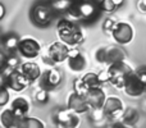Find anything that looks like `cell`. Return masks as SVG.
<instances>
[{
	"label": "cell",
	"mask_w": 146,
	"mask_h": 128,
	"mask_svg": "<svg viewBox=\"0 0 146 128\" xmlns=\"http://www.w3.org/2000/svg\"><path fill=\"white\" fill-rule=\"evenodd\" d=\"M56 35H58L59 40L63 41L68 46L76 48L77 45L83 42L85 40V32L83 30L77 25L76 22L68 19V18H63L59 19L56 23Z\"/></svg>",
	"instance_id": "6da1fadb"
},
{
	"label": "cell",
	"mask_w": 146,
	"mask_h": 128,
	"mask_svg": "<svg viewBox=\"0 0 146 128\" xmlns=\"http://www.w3.org/2000/svg\"><path fill=\"white\" fill-rule=\"evenodd\" d=\"M106 69H108L109 83H110L113 87H115L117 90H124L128 78L131 77L135 72L126 62H121V63L109 65Z\"/></svg>",
	"instance_id": "7a4b0ae2"
},
{
	"label": "cell",
	"mask_w": 146,
	"mask_h": 128,
	"mask_svg": "<svg viewBox=\"0 0 146 128\" xmlns=\"http://www.w3.org/2000/svg\"><path fill=\"white\" fill-rule=\"evenodd\" d=\"M54 122L58 128H78L81 124V118L80 114L68 108H63L55 113Z\"/></svg>",
	"instance_id": "3957f363"
},
{
	"label": "cell",
	"mask_w": 146,
	"mask_h": 128,
	"mask_svg": "<svg viewBox=\"0 0 146 128\" xmlns=\"http://www.w3.org/2000/svg\"><path fill=\"white\" fill-rule=\"evenodd\" d=\"M111 37L115 41L118 45H127L129 44L135 37V30L128 22H124V21H118L115 23L113 28V32H111Z\"/></svg>",
	"instance_id": "277c9868"
},
{
	"label": "cell",
	"mask_w": 146,
	"mask_h": 128,
	"mask_svg": "<svg viewBox=\"0 0 146 128\" xmlns=\"http://www.w3.org/2000/svg\"><path fill=\"white\" fill-rule=\"evenodd\" d=\"M103 110L110 122H119L122 119V117H123L126 108H124V103L119 97L109 96L105 100Z\"/></svg>",
	"instance_id": "5b68a950"
},
{
	"label": "cell",
	"mask_w": 146,
	"mask_h": 128,
	"mask_svg": "<svg viewBox=\"0 0 146 128\" xmlns=\"http://www.w3.org/2000/svg\"><path fill=\"white\" fill-rule=\"evenodd\" d=\"M41 49H42L41 44L36 38L26 36V37L21 38L19 45H18V53L21 54V56L31 60V59H35L40 55Z\"/></svg>",
	"instance_id": "8992f818"
},
{
	"label": "cell",
	"mask_w": 146,
	"mask_h": 128,
	"mask_svg": "<svg viewBox=\"0 0 146 128\" xmlns=\"http://www.w3.org/2000/svg\"><path fill=\"white\" fill-rule=\"evenodd\" d=\"M31 19L37 27H48L53 19V9L45 4H36L31 10Z\"/></svg>",
	"instance_id": "52a82bcc"
},
{
	"label": "cell",
	"mask_w": 146,
	"mask_h": 128,
	"mask_svg": "<svg viewBox=\"0 0 146 128\" xmlns=\"http://www.w3.org/2000/svg\"><path fill=\"white\" fill-rule=\"evenodd\" d=\"M80 12V21L83 22H90L98 18L100 13V5L95 0H78L76 1Z\"/></svg>",
	"instance_id": "ba28073f"
},
{
	"label": "cell",
	"mask_w": 146,
	"mask_h": 128,
	"mask_svg": "<svg viewBox=\"0 0 146 128\" xmlns=\"http://www.w3.org/2000/svg\"><path fill=\"white\" fill-rule=\"evenodd\" d=\"M71 46L64 44L63 41H54L48 48V56L53 63H63L68 60Z\"/></svg>",
	"instance_id": "9c48e42d"
},
{
	"label": "cell",
	"mask_w": 146,
	"mask_h": 128,
	"mask_svg": "<svg viewBox=\"0 0 146 128\" xmlns=\"http://www.w3.org/2000/svg\"><path fill=\"white\" fill-rule=\"evenodd\" d=\"M1 85H5L9 90L14 91V92H22L31 85V82L21 72V69H15L12 74H9L5 78V81H3Z\"/></svg>",
	"instance_id": "30bf717a"
},
{
	"label": "cell",
	"mask_w": 146,
	"mask_h": 128,
	"mask_svg": "<svg viewBox=\"0 0 146 128\" xmlns=\"http://www.w3.org/2000/svg\"><path fill=\"white\" fill-rule=\"evenodd\" d=\"M62 80H63V73L58 68H51V69H48L42 73L40 78V85L42 88L50 91L58 87L62 83Z\"/></svg>",
	"instance_id": "8fae6325"
},
{
	"label": "cell",
	"mask_w": 146,
	"mask_h": 128,
	"mask_svg": "<svg viewBox=\"0 0 146 128\" xmlns=\"http://www.w3.org/2000/svg\"><path fill=\"white\" fill-rule=\"evenodd\" d=\"M67 108L73 110L74 113L77 114H85V113H88L91 110L90 105H88L87 100H86L85 96H81L78 94H76L74 91H71L67 96Z\"/></svg>",
	"instance_id": "7c38bea8"
},
{
	"label": "cell",
	"mask_w": 146,
	"mask_h": 128,
	"mask_svg": "<svg viewBox=\"0 0 146 128\" xmlns=\"http://www.w3.org/2000/svg\"><path fill=\"white\" fill-rule=\"evenodd\" d=\"M127 53L122 45H109L105 46V64L113 65L121 62H126Z\"/></svg>",
	"instance_id": "4fadbf2b"
},
{
	"label": "cell",
	"mask_w": 146,
	"mask_h": 128,
	"mask_svg": "<svg viewBox=\"0 0 146 128\" xmlns=\"http://www.w3.org/2000/svg\"><path fill=\"white\" fill-rule=\"evenodd\" d=\"M145 91H146V86L136 76V73L133 72V74L128 78V81H127V83H126V87H124L126 95L129 96V97L137 99V97H141L145 94Z\"/></svg>",
	"instance_id": "5bb4252c"
},
{
	"label": "cell",
	"mask_w": 146,
	"mask_h": 128,
	"mask_svg": "<svg viewBox=\"0 0 146 128\" xmlns=\"http://www.w3.org/2000/svg\"><path fill=\"white\" fill-rule=\"evenodd\" d=\"M68 68L73 72H82L87 65V60L83 53L78 48H71L69 50V56H68Z\"/></svg>",
	"instance_id": "9a60e30c"
},
{
	"label": "cell",
	"mask_w": 146,
	"mask_h": 128,
	"mask_svg": "<svg viewBox=\"0 0 146 128\" xmlns=\"http://www.w3.org/2000/svg\"><path fill=\"white\" fill-rule=\"evenodd\" d=\"M86 100H87L88 105L91 109H100L104 106L106 100V95L105 91L101 87H96V88H90L86 94Z\"/></svg>",
	"instance_id": "2e32d148"
},
{
	"label": "cell",
	"mask_w": 146,
	"mask_h": 128,
	"mask_svg": "<svg viewBox=\"0 0 146 128\" xmlns=\"http://www.w3.org/2000/svg\"><path fill=\"white\" fill-rule=\"evenodd\" d=\"M21 72L23 73V74L26 76V78H27L28 81L31 82V85L32 83H35L36 81H38L41 78V68L40 65H38L36 62H25V63L21 64Z\"/></svg>",
	"instance_id": "e0dca14e"
},
{
	"label": "cell",
	"mask_w": 146,
	"mask_h": 128,
	"mask_svg": "<svg viewBox=\"0 0 146 128\" xmlns=\"http://www.w3.org/2000/svg\"><path fill=\"white\" fill-rule=\"evenodd\" d=\"M10 109L14 111V114L18 117V118L22 119V118H25V117L28 115L31 105H30V101H28L26 97L18 96V97H15L12 100V103H10Z\"/></svg>",
	"instance_id": "ac0fdd59"
},
{
	"label": "cell",
	"mask_w": 146,
	"mask_h": 128,
	"mask_svg": "<svg viewBox=\"0 0 146 128\" xmlns=\"http://www.w3.org/2000/svg\"><path fill=\"white\" fill-rule=\"evenodd\" d=\"M88 118H90L91 123L94 124V127L95 128H104L106 126H110L111 122L109 121V118L105 115V113H104L103 108L100 109H91L90 111H88Z\"/></svg>",
	"instance_id": "d6986e66"
},
{
	"label": "cell",
	"mask_w": 146,
	"mask_h": 128,
	"mask_svg": "<svg viewBox=\"0 0 146 128\" xmlns=\"http://www.w3.org/2000/svg\"><path fill=\"white\" fill-rule=\"evenodd\" d=\"M19 41H21V38L18 37L14 32H9V33H7V35L3 36L1 44H3V48H4L8 53L13 54L14 51H18Z\"/></svg>",
	"instance_id": "ffe728a7"
},
{
	"label": "cell",
	"mask_w": 146,
	"mask_h": 128,
	"mask_svg": "<svg viewBox=\"0 0 146 128\" xmlns=\"http://www.w3.org/2000/svg\"><path fill=\"white\" fill-rule=\"evenodd\" d=\"M0 122H1L3 128H10V127H17L19 118L14 114L12 109H4L0 113Z\"/></svg>",
	"instance_id": "44dd1931"
},
{
	"label": "cell",
	"mask_w": 146,
	"mask_h": 128,
	"mask_svg": "<svg viewBox=\"0 0 146 128\" xmlns=\"http://www.w3.org/2000/svg\"><path fill=\"white\" fill-rule=\"evenodd\" d=\"M18 128H45V123L36 117H25L19 119Z\"/></svg>",
	"instance_id": "7402d4cb"
},
{
	"label": "cell",
	"mask_w": 146,
	"mask_h": 128,
	"mask_svg": "<svg viewBox=\"0 0 146 128\" xmlns=\"http://www.w3.org/2000/svg\"><path fill=\"white\" fill-rule=\"evenodd\" d=\"M139 119H140V113L137 109L126 108L123 117H122V119L119 122H122V123H124V124H128V126H135V124L139 122Z\"/></svg>",
	"instance_id": "603a6c76"
},
{
	"label": "cell",
	"mask_w": 146,
	"mask_h": 128,
	"mask_svg": "<svg viewBox=\"0 0 146 128\" xmlns=\"http://www.w3.org/2000/svg\"><path fill=\"white\" fill-rule=\"evenodd\" d=\"M82 80L85 82L86 87L90 90V88H96V87H101L103 83H101L100 78H99V73H94V72H87L82 76Z\"/></svg>",
	"instance_id": "cb8c5ba5"
},
{
	"label": "cell",
	"mask_w": 146,
	"mask_h": 128,
	"mask_svg": "<svg viewBox=\"0 0 146 128\" xmlns=\"http://www.w3.org/2000/svg\"><path fill=\"white\" fill-rule=\"evenodd\" d=\"M72 0H51L50 1V7L54 12H59V13H67L71 7L73 5Z\"/></svg>",
	"instance_id": "d4e9b609"
},
{
	"label": "cell",
	"mask_w": 146,
	"mask_h": 128,
	"mask_svg": "<svg viewBox=\"0 0 146 128\" xmlns=\"http://www.w3.org/2000/svg\"><path fill=\"white\" fill-rule=\"evenodd\" d=\"M35 100H36V103L40 104V105H46V104H49V101H50L49 90L40 87L35 94Z\"/></svg>",
	"instance_id": "484cf974"
},
{
	"label": "cell",
	"mask_w": 146,
	"mask_h": 128,
	"mask_svg": "<svg viewBox=\"0 0 146 128\" xmlns=\"http://www.w3.org/2000/svg\"><path fill=\"white\" fill-rule=\"evenodd\" d=\"M73 91H74L76 94H78V95H81V96H86L88 88L86 87V85H85V82H83L82 77L76 78V80H74V82H73Z\"/></svg>",
	"instance_id": "4316f807"
},
{
	"label": "cell",
	"mask_w": 146,
	"mask_h": 128,
	"mask_svg": "<svg viewBox=\"0 0 146 128\" xmlns=\"http://www.w3.org/2000/svg\"><path fill=\"white\" fill-rule=\"evenodd\" d=\"M99 5H100V9L105 13H113L114 10L117 9V7L114 5L113 0H100V1H99Z\"/></svg>",
	"instance_id": "83f0119b"
},
{
	"label": "cell",
	"mask_w": 146,
	"mask_h": 128,
	"mask_svg": "<svg viewBox=\"0 0 146 128\" xmlns=\"http://www.w3.org/2000/svg\"><path fill=\"white\" fill-rule=\"evenodd\" d=\"M9 99H10L9 88H8L5 85H1V88H0V106L7 105Z\"/></svg>",
	"instance_id": "f1b7e54d"
},
{
	"label": "cell",
	"mask_w": 146,
	"mask_h": 128,
	"mask_svg": "<svg viewBox=\"0 0 146 128\" xmlns=\"http://www.w3.org/2000/svg\"><path fill=\"white\" fill-rule=\"evenodd\" d=\"M117 22H118V21H115L114 18H106V19L103 22V31L106 33V35L111 36L113 28H114V26H115Z\"/></svg>",
	"instance_id": "f546056e"
},
{
	"label": "cell",
	"mask_w": 146,
	"mask_h": 128,
	"mask_svg": "<svg viewBox=\"0 0 146 128\" xmlns=\"http://www.w3.org/2000/svg\"><path fill=\"white\" fill-rule=\"evenodd\" d=\"M18 65H19V59H18L17 56H14V55H12V54H10V55H8L4 67H1L0 69H3V68H10V69L15 70Z\"/></svg>",
	"instance_id": "4dcf8cb0"
},
{
	"label": "cell",
	"mask_w": 146,
	"mask_h": 128,
	"mask_svg": "<svg viewBox=\"0 0 146 128\" xmlns=\"http://www.w3.org/2000/svg\"><path fill=\"white\" fill-rule=\"evenodd\" d=\"M95 59L98 63L100 64H105V46L103 48H99L95 53Z\"/></svg>",
	"instance_id": "1f68e13d"
},
{
	"label": "cell",
	"mask_w": 146,
	"mask_h": 128,
	"mask_svg": "<svg viewBox=\"0 0 146 128\" xmlns=\"http://www.w3.org/2000/svg\"><path fill=\"white\" fill-rule=\"evenodd\" d=\"M135 73H136V76L144 82V85L146 86V67H140L139 69L135 70Z\"/></svg>",
	"instance_id": "d6a6232c"
},
{
	"label": "cell",
	"mask_w": 146,
	"mask_h": 128,
	"mask_svg": "<svg viewBox=\"0 0 146 128\" xmlns=\"http://www.w3.org/2000/svg\"><path fill=\"white\" fill-rule=\"evenodd\" d=\"M99 78H100L101 83H109V76H108V69L105 70H101L100 73H99Z\"/></svg>",
	"instance_id": "836d02e7"
},
{
	"label": "cell",
	"mask_w": 146,
	"mask_h": 128,
	"mask_svg": "<svg viewBox=\"0 0 146 128\" xmlns=\"http://www.w3.org/2000/svg\"><path fill=\"white\" fill-rule=\"evenodd\" d=\"M137 9L140 13H146V0H139L137 1Z\"/></svg>",
	"instance_id": "e575fe53"
},
{
	"label": "cell",
	"mask_w": 146,
	"mask_h": 128,
	"mask_svg": "<svg viewBox=\"0 0 146 128\" xmlns=\"http://www.w3.org/2000/svg\"><path fill=\"white\" fill-rule=\"evenodd\" d=\"M4 15H5V7L3 3H0V21L4 18Z\"/></svg>",
	"instance_id": "d590c367"
},
{
	"label": "cell",
	"mask_w": 146,
	"mask_h": 128,
	"mask_svg": "<svg viewBox=\"0 0 146 128\" xmlns=\"http://www.w3.org/2000/svg\"><path fill=\"white\" fill-rule=\"evenodd\" d=\"M113 3H114V5H115L117 8H119L121 5L124 4V0H113Z\"/></svg>",
	"instance_id": "8d00e7d4"
},
{
	"label": "cell",
	"mask_w": 146,
	"mask_h": 128,
	"mask_svg": "<svg viewBox=\"0 0 146 128\" xmlns=\"http://www.w3.org/2000/svg\"><path fill=\"white\" fill-rule=\"evenodd\" d=\"M141 108H142V110H144V113H146V97L142 100V103H141Z\"/></svg>",
	"instance_id": "74e56055"
},
{
	"label": "cell",
	"mask_w": 146,
	"mask_h": 128,
	"mask_svg": "<svg viewBox=\"0 0 146 128\" xmlns=\"http://www.w3.org/2000/svg\"><path fill=\"white\" fill-rule=\"evenodd\" d=\"M121 128H135L133 126H128V124H124L121 122Z\"/></svg>",
	"instance_id": "f35d334b"
},
{
	"label": "cell",
	"mask_w": 146,
	"mask_h": 128,
	"mask_svg": "<svg viewBox=\"0 0 146 128\" xmlns=\"http://www.w3.org/2000/svg\"><path fill=\"white\" fill-rule=\"evenodd\" d=\"M72 1H74V3H76V1H78V0H72Z\"/></svg>",
	"instance_id": "ab89813d"
},
{
	"label": "cell",
	"mask_w": 146,
	"mask_h": 128,
	"mask_svg": "<svg viewBox=\"0 0 146 128\" xmlns=\"http://www.w3.org/2000/svg\"><path fill=\"white\" fill-rule=\"evenodd\" d=\"M10 128H18V126L17 127H10Z\"/></svg>",
	"instance_id": "60d3db41"
},
{
	"label": "cell",
	"mask_w": 146,
	"mask_h": 128,
	"mask_svg": "<svg viewBox=\"0 0 146 128\" xmlns=\"http://www.w3.org/2000/svg\"><path fill=\"white\" fill-rule=\"evenodd\" d=\"M50 1H51V0H50Z\"/></svg>",
	"instance_id": "b9f144b4"
}]
</instances>
